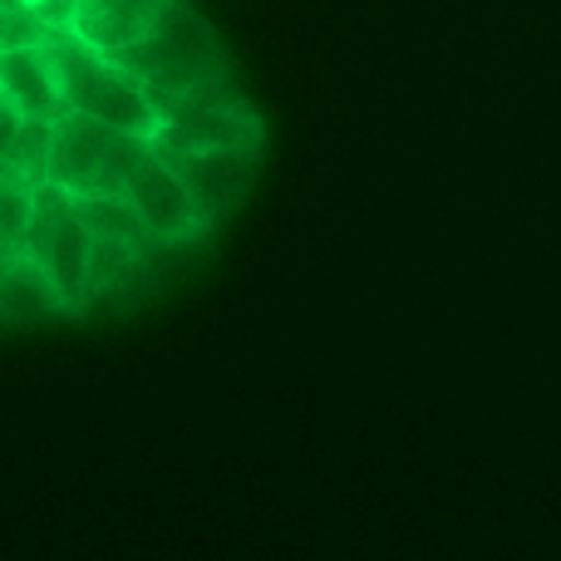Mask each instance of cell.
I'll return each mask as SVG.
<instances>
[{"label":"cell","mask_w":561,"mask_h":561,"mask_svg":"<svg viewBox=\"0 0 561 561\" xmlns=\"http://www.w3.org/2000/svg\"><path fill=\"white\" fill-rule=\"evenodd\" d=\"M256 158H262V148H203V153H173V158H163V163L183 178L197 217H203L207 232H213V227L227 222V217L242 207V197L252 193Z\"/></svg>","instance_id":"5"},{"label":"cell","mask_w":561,"mask_h":561,"mask_svg":"<svg viewBox=\"0 0 561 561\" xmlns=\"http://www.w3.org/2000/svg\"><path fill=\"white\" fill-rule=\"evenodd\" d=\"M148 266V247L134 242H104V237H89V272H84V306L108 290H124L128 276H138Z\"/></svg>","instance_id":"10"},{"label":"cell","mask_w":561,"mask_h":561,"mask_svg":"<svg viewBox=\"0 0 561 561\" xmlns=\"http://www.w3.org/2000/svg\"><path fill=\"white\" fill-rule=\"evenodd\" d=\"M49 25L35 10L15 5V0H0V49H25V45H45Z\"/></svg>","instance_id":"14"},{"label":"cell","mask_w":561,"mask_h":561,"mask_svg":"<svg viewBox=\"0 0 561 561\" xmlns=\"http://www.w3.org/2000/svg\"><path fill=\"white\" fill-rule=\"evenodd\" d=\"M30 193H35V183L10 163H0V252H20V242H25Z\"/></svg>","instance_id":"13"},{"label":"cell","mask_w":561,"mask_h":561,"mask_svg":"<svg viewBox=\"0 0 561 561\" xmlns=\"http://www.w3.org/2000/svg\"><path fill=\"white\" fill-rule=\"evenodd\" d=\"M15 5H25V10H35L39 20H45L49 30L59 25V20H65V10H69V0H15Z\"/></svg>","instance_id":"15"},{"label":"cell","mask_w":561,"mask_h":561,"mask_svg":"<svg viewBox=\"0 0 561 561\" xmlns=\"http://www.w3.org/2000/svg\"><path fill=\"white\" fill-rule=\"evenodd\" d=\"M114 65L128 69L148 89L153 104L173 94H193V89H207V84H232V59H227L222 39L187 5H178V0L163 5L153 35L144 45L114 55Z\"/></svg>","instance_id":"1"},{"label":"cell","mask_w":561,"mask_h":561,"mask_svg":"<svg viewBox=\"0 0 561 561\" xmlns=\"http://www.w3.org/2000/svg\"><path fill=\"white\" fill-rule=\"evenodd\" d=\"M45 55H49V69H55V89H59V104L65 108L114 128V134L153 138L158 108H153V99H148V89L138 84L128 69H118L114 59L84 49L75 35H65V30H49L45 35Z\"/></svg>","instance_id":"2"},{"label":"cell","mask_w":561,"mask_h":561,"mask_svg":"<svg viewBox=\"0 0 561 561\" xmlns=\"http://www.w3.org/2000/svg\"><path fill=\"white\" fill-rule=\"evenodd\" d=\"M148 158V138H134V134H114L99 158L94 178H89L84 193H99V197H118L128 187V178L138 173V163Z\"/></svg>","instance_id":"12"},{"label":"cell","mask_w":561,"mask_h":561,"mask_svg":"<svg viewBox=\"0 0 561 561\" xmlns=\"http://www.w3.org/2000/svg\"><path fill=\"white\" fill-rule=\"evenodd\" d=\"M158 128L148 138L158 158L203 153V148H262V118L232 84H207L193 94L158 99Z\"/></svg>","instance_id":"3"},{"label":"cell","mask_w":561,"mask_h":561,"mask_svg":"<svg viewBox=\"0 0 561 561\" xmlns=\"http://www.w3.org/2000/svg\"><path fill=\"white\" fill-rule=\"evenodd\" d=\"M65 310L69 306L49 286V276L39 272V262H30L25 252L0 256V320L30 325V320H49V316H65Z\"/></svg>","instance_id":"9"},{"label":"cell","mask_w":561,"mask_h":561,"mask_svg":"<svg viewBox=\"0 0 561 561\" xmlns=\"http://www.w3.org/2000/svg\"><path fill=\"white\" fill-rule=\"evenodd\" d=\"M75 217L84 222L89 237H104V242H134L148 247L144 227L134 222L124 197H99V193H75Z\"/></svg>","instance_id":"11"},{"label":"cell","mask_w":561,"mask_h":561,"mask_svg":"<svg viewBox=\"0 0 561 561\" xmlns=\"http://www.w3.org/2000/svg\"><path fill=\"white\" fill-rule=\"evenodd\" d=\"M108 138H114V128L94 124V118L75 114V108L55 114L49 118V138H45V183L65 187V193H84Z\"/></svg>","instance_id":"7"},{"label":"cell","mask_w":561,"mask_h":561,"mask_svg":"<svg viewBox=\"0 0 561 561\" xmlns=\"http://www.w3.org/2000/svg\"><path fill=\"white\" fill-rule=\"evenodd\" d=\"M0 99H5L20 118H39V124H49L55 114H65L45 45L0 49Z\"/></svg>","instance_id":"8"},{"label":"cell","mask_w":561,"mask_h":561,"mask_svg":"<svg viewBox=\"0 0 561 561\" xmlns=\"http://www.w3.org/2000/svg\"><path fill=\"white\" fill-rule=\"evenodd\" d=\"M134 213V222L144 227L148 247H187L207 232V222L197 217L193 197H187L183 178L148 148V158L138 163V173L128 178V187L118 193Z\"/></svg>","instance_id":"4"},{"label":"cell","mask_w":561,"mask_h":561,"mask_svg":"<svg viewBox=\"0 0 561 561\" xmlns=\"http://www.w3.org/2000/svg\"><path fill=\"white\" fill-rule=\"evenodd\" d=\"M163 5L168 0H69L65 20H59L55 30L75 35L79 45L94 49V55L114 59L153 35Z\"/></svg>","instance_id":"6"}]
</instances>
